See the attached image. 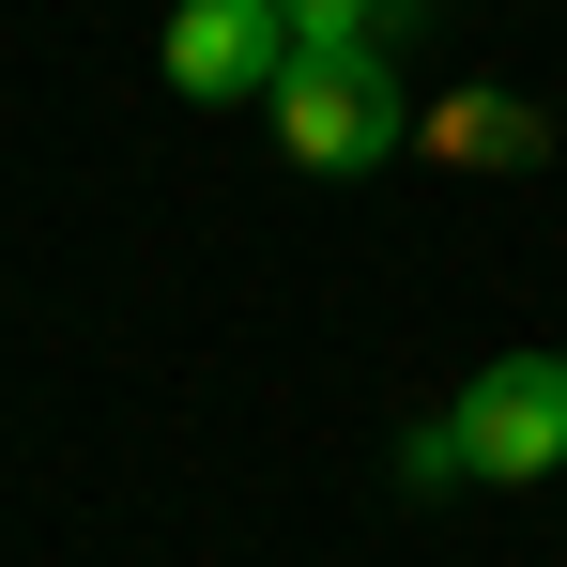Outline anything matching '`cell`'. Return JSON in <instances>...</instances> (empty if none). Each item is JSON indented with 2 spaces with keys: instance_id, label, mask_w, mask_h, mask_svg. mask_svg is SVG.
I'll list each match as a JSON object with an SVG mask.
<instances>
[{
  "instance_id": "6da1fadb",
  "label": "cell",
  "mask_w": 567,
  "mask_h": 567,
  "mask_svg": "<svg viewBox=\"0 0 567 567\" xmlns=\"http://www.w3.org/2000/svg\"><path fill=\"white\" fill-rule=\"evenodd\" d=\"M261 107H277V154H291V169H322V185H353V169H383V154L414 138V107H399L383 62H291Z\"/></svg>"
},
{
  "instance_id": "3957f363",
  "label": "cell",
  "mask_w": 567,
  "mask_h": 567,
  "mask_svg": "<svg viewBox=\"0 0 567 567\" xmlns=\"http://www.w3.org/2000/svg\"><path fill=\"white\" fill-rule=\"evenodd\" d=\"M291 78V0H169V93L246 107Z\"/></svg>"
},
{
  "instance_id": "8992f818",
  "label": "cell",
  "mask_w": 567,
  "mask_h": 567,
  "mask_svg": "<svg viewBox=\"0 0 567 567\" xmlns=\"http://www.w3.org/2000/svg\"><path fill=\"white\" fill-rule=\"evenodd\" d=\"M475 445H461V414H430V430H399V491H461Z\"/></svg>"
},
{
  "instance_id": "277c9868",
  "label": "cell",
  "mask_w": 567,
  "mask_h": 567,
  "mask_svg": "<svg viewBox=\"0 0 567 567\" xmlns=\"http://www.w3.org/2000/svg\"><path fill=\"white\" fill-rule=\"evenodd\" d=\"M430 0H291V62H383Z\"/></svg>"
},
{
  "instance_id": "7a4b0ae2",
  "label": "cell",
  "mask_w": 567,
  "mask_h": 567,
  "mask_svg": "<svg viewBox=\"0 0 567 567\" xmlns=\"http://www.w3.org/2000/svg\"><path fill=\"white\" fill-rule=\"evenodd\" d=\"M461 445H475V491H522V475L567 461V353H491L461 383Z\"/></svg>"
},
{
  "instance_id": "5b68a950",
  "label": "cell",
  "mask_w": 567,
  "mask_h": 567,
  "mask_svg": "<svg viewBox=\"0 0 567 567\" xmlns=\"http://www.w3.org/2000/svg\"><path fill=\"white\" fill-rule=\"evenodd\" d=\"M537 138H553V123H537V107H506V93H461L445 123H430V154H461V169H522Z\"/></svg>"
}]
</instances>
